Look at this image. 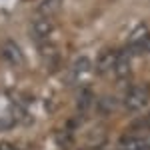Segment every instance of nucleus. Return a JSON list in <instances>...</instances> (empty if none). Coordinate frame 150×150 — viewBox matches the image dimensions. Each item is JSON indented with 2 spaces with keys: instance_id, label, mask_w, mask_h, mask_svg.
Returning <instances> with one entry per match:
<instances>
[{
  "instance_id": "nucleus-4",
  "label": "nucleus",
  "mask_w": 150,
  "mask_h": 150,
  "mask_svg": "<svg viewBox=\"0 0 150 150\" xmlns=\"http://www.w3.org/2000/svg\"><path fill=\"white\" fill-rule=\"evenodd\" d=\"M118 148L124 150H150V132H130L126 134Z\"/></svg>"
},
{
  "instance_id": "nucleus-2",
  "label": "nucleus",
  "mask_w": 150,
  "mask_h": 150,
  "mask_svg": "<svg viewBox=\"0 0 150 150\" xmlns=\"http://www.w3.org/2000/svg\"><path fill=\"white\" fill-rule=\"evenodd\" d=\"M128 44L126 48L130 50V52H142V50H146V46H148L150 42V30L146 24H138L130 34H128Z\"/></svg>"
},
{
  "instance_id": "nucleus-6",
  "label": "nucleus",
  "mask_w": 150,
  "mask_h": 150,
  "mask_svg": "<svg viewBox=\"0 0 150 150\" xmlns=\"http://www.w3.org/2000/svg\"><path fill=\"white\" fill-rule=\"evenodd\" d=\"M116 58H118V52L112 50V48H106L102 50L98 58H96V72L100 76H108L110 72H114V66H116Z\"/></svg>"
},
{
  "instance_id": "nucleus-5",
  "label": "nucleus",
  "mask_w": 150,
  "mask_h": 150,
  "mask_svg": "<svg viewBox=\"0 0 150 150\" xmlns=\"http://www.w3.org/2000/svg\"><path fill=\"white\" fill-rule=\"evenodd\" d=\"M90 70H92L90 58L88 56H78L72 62V66H70V82H72V84H78V82L86 80L88 74H90Z\"/></svg>"
},
{
  "instance_id": "nucleus-1",
  "label": "nucleus",
  "mask_w": 150,
  "mask_h": 150,
  "mask_svg": "<svg viewBox=\"0 0 150 150\" xmlns=\"http://www.w3.org/2000/svg\"><path fill=\"white\" fill-rule=\"evenodd\" d=\"M150 100V90L148 86L144 84H136V86H130L122 98V104H124V110L126 112H138L142 110Z\"/></svg>"
},
{
  "instance_id": "nucleus-11",
  "label": "nucleus",
  "mask_w": 150,
  "mask_h": 150,
  "mask_svg": "<svg viewBox=\"0 0 150 150\" xmlns=\"http://www.w3.org/2000/svg\"><path fill=\"white\" fill-rule=\"evenodd\" d=\"M130 132H150V112L144 114L138 122H134L132 128H130Z\"/></svg>"
},
{
  "instance_id": "nucleus-9",
  "label": "nucleus",
  "mask_w": 150,
  "mask_h": 150,
  "mask_svg": "<svg viewBox=\"0 0 150 150\" xmlns=\"http://www.w3.org/2000/svg\"><path fill=\"white\" fill-rule=\"evenodd\" d=\"M38 50H40V56L44 58V62H46L50 68H54V66H58V50L56 46L52 44V42H38Z\"/></svg>"
},
{
  "instance_id": "nucleus-7",
  "label": "nucleus",
  "mask_w": 150,
  "mask_h": 150,
  "mask_svg": "<svg viewBox=\"0 0 150 150\" xmlns=\"http://www.w3.org/2000/svg\"><path fill=\"white\" fill-rule=\"evenodd\" d=\"M0 54H2V58L8 62V64H12V66H20L22 64V50L18 48V44L16 42H12V40H4L2 42V46H0Z\"/></svg>"
},
{
  "instance_id": "nucleus-13",
  "label": "nucleus",
  "mask_w": 150,
  "mask_h": 150,
  "mask_svg": "<svg viewBox=\"0 0 150 150\" xmlns=\"http://www.w3.org/2000/svg\"><path fill=\"white\" fill-rule=\"evenodd\" d=\"M146 50H150V42H148V46H146Z\"/></svg>"
},
{
  "instance_id": "nucleus-3",
  "label": "nucleus",
  "mask_w": 150,
  "mask_h": 150,
  "mask_svg": "<svg viewBox=\"0 0 150 150\" xmlns=\"http://www.w3.org/2000/svg\"><path fill=\"white\" fill-rule=\"evenodd\" d=\"M30 32H32L36 42H46L48 38L52 36V32H54V22H52V18H50V16L38 14L34 20H32Z\"/></svg>"
},
{
  "instance_id": "nucleus-14",
  "label": "nucleus",
  "mask_w": 150,
  "mask_h": 150,
  "mask_svg": "<svg viewBox=\"0 0 150 150\" xmlns=\"http://www.w3.org/2000/svg\"><path fill=\"white\" fill-rule=\"evenodd\" d=\"M116 150H124V148H116Z\"/></svg>"
},
{
  "instance_id": "nucleus-10",
  "label": "nucleus",
  "mask_w": 150,
  "mask_h": 150,
  "mask_svg": "<svg viewBox=\"0 0 150 150\" xmlns=\"http://www.w3.org/2000/svg\"><path fill=\"white\" fill-rule=\"evenodd\" d=\"M58 8H60V0H42V2H40V8H38V14H42V16H52Z\"/></svg>"
},
{
  "instance_id": "nucleus-12",
  "label": "nucleus",
  "mask_w": 150,
  "mask_h": 150,
  "mask_svg": "<svg viewBox=\"0 0 150 150\" xmlns=\"http://www.w3.org/2000/svg\"><path fill=\"white\" fill-rule=\"evenodd\" d=\"M92 106V92L90 90H82V94L78 96V108L80 110H86Z\"/></svg>"
},
{
  "instance_id": "nucleus-8",
  "label": "nucleus",
  "mask_w": 150,
  "mask_h": 150,
  "mask_svg": "<svg viewBox=\"0 0 150 150\" xmlns=\"http://www.w3.org/2000/svg\"><path fill=\"white\" fill-rule=\"evenodd\" d=\"M114 74L118 76V80H128L130 74H132V68H130V50L124 48L118 52V58H116V66H114Z\"/></svg>"
}]
</instances>
